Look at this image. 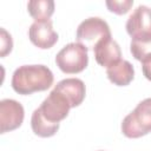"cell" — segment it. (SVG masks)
Here are the masks:
<instances>
[{
    "mask_svg": "<svg viewBox=\"0 0 151 151\" xmlns=\"http://www.w3.org/2000/svg\"><path fill=\"white\" fill-rule=\"evenodd\" d=\"M98 151H103V150H98Z\"/></svg>",
    "mask_w": 151,
    "mask_h": 151,
    "instance_id": "cell-18",
    "label": "cell"
},
{
    "mask_svg": "<svg viewBox=\"0 0 151 151\" xmlns=\"http://www.w3.org/2000/svg\"><path fill=\"white\" fill-rule=\"evenodd\" d=\"M126 31L131 39L151 37V8L145 5L137 6L126 21Z\"/></svg>",
    "mask_w": 151,
    "mask_h": 151,
    "instance_id": "cell-6",
    "label": "cell"
},
{
    "mask_svg": "<svg viewBox=\"0 0 151 151\" xmlns=\"http://www.w3.org/2000/svg\"><path fill=\"white\" fill-rule=\"evenodd\" d=\"M105 4L111 12H114L117 14H124L132 7L133 0H107Z\"/></svg>",
    "mask_w": 151,
    "mask_h": 151,
    "instance_id": "cell-15",
    "label": "cell"
},
{
    "mask_svg": "<svg viewBox=\"0 0 151 151\" xmlns=\"http://www.w3.org/2000/svg\"><path fill=\"white\" fill-rule=\"evenodd\" d=\"M52 71L45 65H22L12 76V87L19 94L45 91L53 84Z\"/></svg>",
    "mask_w": 151,
    "mask_h": 151,
    "instance_id": "cell-1",
    "label": "cell"
},
{
    "mask_svg": "<svg viewBox=\"0 0 151 151\" xmlns=\"http://www.w3.org/2000/svg\"><path fill=\"white\" fill-rule=\"evenodd\" d=\"M151 131V98L138 103L122 122V132L127 138H139Z\"/></svg>",
    "mask_w": 151,
    "mask_h": 151,
    "instance_id": "cell-2",
    "label": "cell"
},
{
    "mask_svg": "<svg viewBox=\"0 0 151 151\" xmlns=\"http://www.w3.org/2000/svg\"><path fill=\"white\" fill-rule=\"evenodd\" d=\"M76 38L77 42L84 45L87 50L94 48L103 40L111 38L110 26L99 17H90L79 24Z\"/></svg>",
    "mask_w": 151,
    "mask_h": 151,
    "instance_id": "cell-3",
    "label": "cell"
},
{
    "mask_svg": "<svg viewBox=\"0 0 151 151\" xmlns=\"http://www.w3.org/2000/svg\"><path fill=\"white\" fill-rule=\"evenodd\" d=\"M38 109L47 122L53 124H59L60 120L67 117L71 105L61 93H59L53 88L50 92L48 97L44 99V101Z\"/></svg>",
    "mask_w": 151,
    "mask_h": 151,
    "instance_id": "cell-5",
    "label": "cell"
},
{
    "mask_svg": "<svg viewBox=\"0 0 151 151\" xmlns=\"http://www.w3.org/2000/svg\"><path fill=\"white\" fill-rule=\"evenodd\" d=\"M87 51L79 42H70L57 53L55 64L64 73H79L88 64Z\"/></svg>",
    "mask_w": 151,
    "mask_h": 151,
    "instance_id": "cell-4",
    "label": "cell"
},
{
    "mask_svg": "<svg viewBox=\"0 0 151 151\" xmlns=\"http://www.w3.org/2000/svg\"><path fill=\"white\" fill-rule=\"evenodd\" d=\"M28 38L33 45L39 48H50L58 41V33L53 28L52 21L48 20H34L29 26Z\"/></svg>",
    "mask_w": 151,
    "mask_h": 151,
    "instance_id": "cell-8",
    "label": "cell"
},
{
    "mask_svg": "<svg viewBox=\"0 0 151 151\" xmlns=\"http://www.w3.org/2000/svg\"><path fill=\"white\" fill-rule=\"evenodd\" d=\"M27 9L35 20H48L54 12L53 0H29Z\"/></svg>",
    "mask_w": 151,
    "mask_h": 151,
    "instance_id": "cell-13",
    "label": "cell"
},
{
    "mask_svg": "<svg viewBox=\"0 0 151 151\" xmlns=\"http://www.w3.org/2000/svg\"><path fill=\"white\" fill-rule=\"evenodd\" d=\"M142 70L145 78L151 81V54L146 57L144 60H142Z\"/></svg>",
    "mask_w": 151,
    "mask_h": 151,
    "instance_id": "cell-17",
    "label": "cell"
},
{
    "mask_svg": "<svg viewBox=\"0 0 151 151\" xmlns=\"http://www.w3.org/2000/svg\"><path fill=\"white\" fill-rule=\"evenodd\" d=\"M31 126L33 132L39 137H51L55 134V132L59 130V124H53L47 122L42 114L40 113L39 109H35L31 117Z\"/></svg>",
    "mask_w": 151,
    "mask_h": 151,
    "instance_id": "cell-12",
    "label": "cell"
},
{
    "mask_svg": "<svg viewBox=\"0 0 151 151\" xmlns=\"http://www.w3.org/2000/svg\"><path fill=\"white\" fill-rule=\"evenodd\" d=\"M130 50H131L132 55L137 60L139 61L144 60L146 57L151 54V37L131 39Z\"/></svg>",
    "mask_w": 151,
    "mask_h": 151,
    "instance_id": "cell-14",
    "label": "cell"
},
{
    "mask_svg": "<svg viewBox=\"0 0 151 151\" xmlns=\"http://www.w3.org/2000/svg\"><path fill=\"white\" fill-rule=\"evenodd\" d=\"M25 111L22 105L14 99H2L0 101V132L5 133L18 129L24 120Z\"/></svg>",
    "mask_w": 151,
    "mask_h": 151,
    "instance_id": "cell-7",
    "label": "cell"
},
{
    "mask_svg": "<svg viewBox=\"0 0 151 151\" xmlns=\"http://www.w3.org/2000/svg\"><path fill=\"white\" fill-rule=\"evenodd\" d=\"M93 52H94L96 61L105 67H109L110 65L117 63L118 60H120L122 57V51L118 42L111 38L99 42L93 48Z\"/></svg>",
    "mask_w": 151,
    "mask_h": 151,
    "instance_id": "cell-10",
    "label": "cell"
},
{
    "mask_svg": "<svg viewBox=\"0 0 151 151\" xmlns=\"http://www.w3.org/2000/svg\"><path fill=\"white\" fill-rule=\"evenodd\" d=\"M54 90L61 93L70 103L71 107H76L80 105L86 94V87L81 79L78 78H66L60 80Z\"/></svg>",
    "mask_w": 151,
    "mask_h": 151,
    "instance_id": "cell-9",
    "label": "cell"
},
{
    "mask_svg": "<svg viewBox=\"0 0 151 151\" xmlns=\"http://www.w3.org/2000/svg\"><path fill=\"white\" fill-rule=\"evenodd\" d=\"M0 57H5L7 53H9L12 51L13 47V41H12V37L11 34L4 28H0Z\"/></svg>",
    "mask_w": 151,
    "mask_h": 151,
    "instance_id": "cell-16",
    "label": "cell"
},
{
    "mask_svg": "<svg viewBox=\"0 0 151 151\" xmlns=\"http://www.w3.org/2000/svg\"><path fill=\"white\" fill-rule=\"evenodd\" d=\"M106 74L110 81L114 85L126 86L132 81L134 77V70L130 61L120 59L117 63L106 67Z\"/></svg>",
    "mask_w": 151,
    "mask_h": 151,
    "instance_id": "cell-11",
    "label": "cell"
}]
</instances>
